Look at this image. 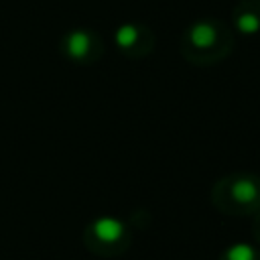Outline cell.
Returning a JSON list of instances; mask_svg holds the SVG:
<instances>
[{
    "label": "cell",
    "mask_w": 260,
    "mask_h": 260,
    "mask_svg": "<svg viewBox=\"0 0 260 260\" xmlns=\"http://www.w3.org/2000/svg\"><path fill=\"white\" fill-rule=\"evenodd\" d=\"M132 242L130 228L112 215H102L91 219L83 230L85 248L102 258H116L128 252Z\"/></svg>",
    "instance_id": "obj_1"
},
{
    "label": "cell",
    "mask_w": 260,
    "mask_h": 260,
    "mask_svg": "<svg viewBox=\"0 0 260 260\" xmlns=\"http://www.w3.org/2000/svg\"><path fill=\"white\" fill-rule=\"evenodd\" d=\"M213 203L232 215H248L260 209V179L254 175H234L213 191Z\"/></svg>",
    "instance_id": "obj_2"
},
{
    "label": "cell",
    "mask_w": 260,
    "mask_h": 260,
    "mask_svg": "<svg viewBox=\"0 0 260 260\" xmlns=\"http://www.w3.org/2000/svg\"><path fill=\"white\" fill-rule=\"evenodd\" d=\"M217 37H219V30H217V26L211 20H197L187 30L189 45L193 49H197V51L213 49L217 45Z\"/></svg>",
    "instance_id": "obj_3"
},
{
    "label": "cell",
    "mask_w": 260,
    "mask_h": 260,
    "mask_svg": "<svg viewBox=\"0 0 260 260\" xmlns=\"http://www.w3.org/2000/svg\"><path fill=\"white\" fill-rule=\"evenodd\" d=\"M91 45H93L91 35H89L87 30L77 28V30H71V32L65 37L63 51H65V55H67L69 59H73V61H83V59H87V55H89V51H91Z\"/></svg>",
    "instance_id": "obj_4"
},
{
    "label": "cell",
    "mask_w": 260,
    "mask_h": 260,
    "mask_svg": "<svg viewBox=\"0 0 260 260\" xmlns=\"http://www.w3.org/2000/svg\"><path fill=\"white\" fill-rule=\"evenodd\" d=\"M217 260H260V250L248 242H236L228 246Z\"/></svg>",
    "instance_id": "obj_5"
},
{
    "label": "cell",
    "mask_w": 260,
    "mask_h": 260,
    "mask_svg": "<svg viewBox=\"0 0 260 260\" xmlns=\"http://www.w3.org/2000/svg\"><path fill=\"white\" fill-rule=\"evenodd\" d=\"M138 39H140V28H138L136 24H132V22H126V24L118 26L116 32H114V43H116V47H118V49H124V51L136 47Z\"/></svg>",
    "instance_id": "obj_6"
},
{
    "label": "cell",
    "mask_w": 260,
    "mask_h": 260,
    "mask_svg": "<svg viewBox=\"0 0 260 260\" xmlns=\"http://www.w3.org/2000/svg\"><path fill=\"white\" fill-rule=\"evenodd\" d=\"M236 26L242 35H258L260 32V14L254 10H246L242 14H238L236 18Z\"/></svg>",
    "instance_id": "obj_7"
},
{
    "label": "cell",
    "mask_w": 260,
    "mask_h": 260,
    "mask_svg": "<svg viewBox=\"0 0 260 260\" xmlns=\"http://www.w3.org/2000/svg\"><path fill=\"white\" fill-rule=\"evenodd\" d=\"M254 236H256V242L260 244V213H258V217L254 221Z\"/></svg>",
    "instance_id": "obj_8"
}]
</instances>
